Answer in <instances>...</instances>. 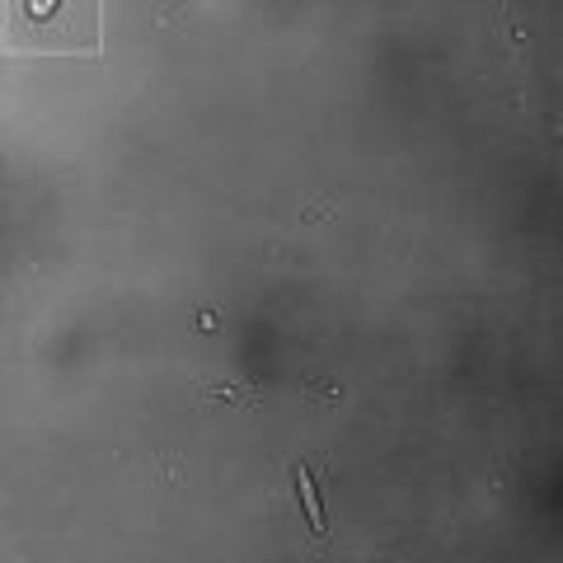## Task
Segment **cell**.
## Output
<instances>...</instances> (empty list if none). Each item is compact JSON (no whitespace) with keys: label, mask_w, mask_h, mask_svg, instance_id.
<instances>
[{"label":"cell","mask_w":563,"mask_h":563,"mask_svg":"<svg viewBox=\"0 0 563 563\" xmlns=\"http://www.w3.org/2000/svg\"><path fill=\"white\" fill-rule=\"evenodd\" d=\"M14 52H99V0H5Z\"/></svg>","instance_id":"1"},{"label":"cell","mask_w":563,"mask_h":563,"mask_svg":"<svg viewBox=\"0 0 563 563\" xmlns=\"http://www.w3.org/2000/svg\"><path fill=\"white\" fill-rule=\"evenodd\" d=\"M296 479H301V498H306V512H310V526L314 531H324V517H320V503H314V493H310V479H306V470L296 474Z\"/></svg>","instance_id":"2"}]
</instances>
